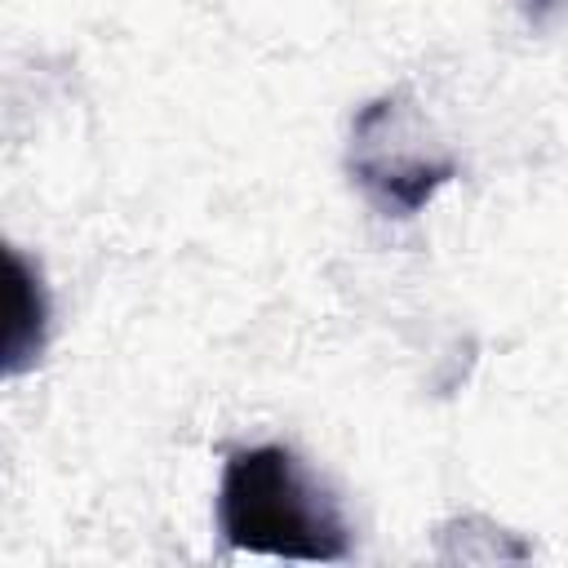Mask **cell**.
<instances>
[{
  "mask_svg": "<svg viewBox=\"0 0 568 568\" xmlns=\"http://www.w3.org/2000/svg\"><path fill=\"white\" fill-rule=\"evenodd\" d=\"M217 528L226 546L271 559L337 564L351 555V528L333 493L280 444L240 448L222 466Z\"/></svg>",
  "mask_w": 568,
  "mask_h": 568,
  "instance_id": "6da1fadb",
  "label": "cell"
},
{
  "mask_svg": "<svg viewBox=\"0 0 568 568\" xmlns=\"http://www.w3.org/2000/svg\"><path fill=\"white\" fill-rule=\"evenodd\" d=\"M351 178L359 182V191L368 195V204L382 217H413V213H422L457 178V164L448 155H439V160H430V155H404V151L390 155L377 142H359L355 138Z\"/></svg>",
  "mask_w": 568,
  "mask_h": 568,
  "instance_id": "7a4b0ae2",
  "label": "cell"
},
{
  "mask_svg": "<svg viewBox=\"0 0 568 568\" xmlns=\"http://www.w3.org/2000/svg\"><path fill=\"white\" fill-rule=\"evenodd\" d=\"M4 280H9V320H4V351L0 368L4 377H22L40 364L49 342V288L36 262H27L18 248H4Z\"/></svg>",
  "mask_w": 568,
  "mask_h": 568,
  "instance_id": "3957f363",
  "label": "cell"
},
{
  "mask_svg": "<svg viewBox=\"0 0 568 568\" xmlns=\"http://www.w3.org/2000/svg\"><path fill=\"white\" fill-rule=\"evenodd\" d=\"M528 555L532 550L515 532H506L479 515H466V519H453L439 528V559L444 564H501V559H528Z\"/></svg>",
  "mask_w": 568,
  "mask_h": 568,
  "instance_id": "277c9868",
  "label": "cell"
},
{
  "mask_svg": "<svg viewBox=\"0 0 568 568\" xmlns=\"http://www.w3.org/2000/svg\"><path fill=\"white\" fill-rule=\"evenodd\" d=\"M519 9H524V18H528L532 27H550V18H555L559 9H568V0H519Z\"/></svg>",
  "mask_w": 568,
  "mask_h": 568,
  "instance_id": "5b68a950",
  "label": "cell"
}]
</instances>
